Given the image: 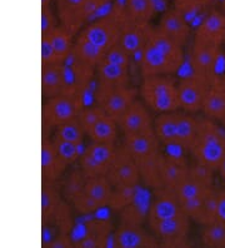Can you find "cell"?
Returning a JSON list of instances; mask_svg holds the SVG:
<instances>
[{
    "label": "cell",
    "mask_w": 225,
    "mask_h": 248,
    "mask_svg": "<svg viewBox=\"0 0 225 248\" xmlns=\"http://www.w3.org/2000/svg\"><path fill=\"white\" fill-rule=\"evenodd\" d=\"M141 77L173 76L184 62L183 46L165 35L158 28L150 31L140 52Z\"/></svg>",
    "instance_id": "cell-1"
},
{
    "label": "cell",
    "mask_w": 225,
    "mask_h": 248,
    "mask_svg": "<svg viewBox=\"0 0 225 248\" xmlns=\"http://www.w3.org/2000/svg\"><path fill=\"white\" fill-rule=\"evenodd\" d=\"M199 119L188 112L162 113L154 121V132L164 144L177 145L189 151L194 143Z\"/></svg>",
    "instance_id": "cell-2"
},
{
    "label": "cell",
    "mask_w": 225,
    "mask_h": 248,
    "mask_svg": "<svg viewBox=\"0 0 225 248\" xmlns=\"http://www.w3.org/2000/svg\"><path fill=\"white\" fill-rule=\"evenodd\" d=\"M189 152L195 162L218 170L225 155V129L209 118L199 119V127Z\"/></svg>",
    "instance_id": "cell-3"
},
{
    "label": "cell",
    "mask_w": 225,
    "mask_h": 248,
    "mask_svg": "<svg viewBox=\"0 0 225 248\" xmlns=\"http://www.w3.org/2000/svg\"><path fill=\"white\" fill-rule=\"evenodd\" d=\"M139 93L145 106L159 114L174 112L180 108L178 85L170 76L145 77Z\"/></svg>",
    "instance_id": "cell-4"
},
{
    "label": "cell",
    "mask_w": 225,
    "mask_h": 248,
    "mask_svg": "<svg viewBox=\"0 0 225 248\" xmlns=\"http://www.w3.org/2000/svg\"><path fill=\"white\" fill-rule=\"evenodd\" d=\"M124 19V8H114L110 14L90 23L79 34L85 36L89 42L106 52L109 48L120 42L121 24Z\"/></svg>",
    "instance_id": "cell-5"
},
{
    "label": "cell",
    "mask_w": 225,
    "mask_h": 248,
    "mask_svg": "<svg viewBox=\"0 0 225 248\" xmlns=\"http://www.w3.org/2000/svg\"><path fill=\"white\" fill-rule=\"evenodd\" d=\"M110 0H57L60 25L76 35L85 23Z\"/></svg>",
    "instance_id": "cell-6"
},
{
    "label": "cell",
    "mask_w": 225,
    "mask_h": 248,
    "mask_svg": "<svg viewBox=\"0 0 225 248\" xmlns=\"http://www.w3.org/2000/svg\"><path fill=\"white\" fill-rule=\"evenodd\" d=\"M136 89L129 85H109L99 83L95 91L96 106H99L118 123L126 109L136 99Z\"/></svg>",
    "instance_id": "cell-7"
},
{
    "label": "cell",
    "mask_w": 225,
    "mask_h": 248,
    "mask_svg": "<svg viewBox=\"0 0 225 248\" xmlns=\"http://www.w3.org/2000/svg\"><path fill=\"white\" fill-rule=\"evenodd\" d=\"M83 97L78 94L63 93L49 98L43 107V122L48 127H59L73 118H76L83 109Z\"/></svg>",
    "instance_id": "cell-8"
},
{
    "label": "cell",
    "mask_w": 225,
    "mask_h": 248,
    "mask_svg": "<svg viewBox=\"0 0 225 248\" xmlns=\"http://www.w3.org/2000/svg\"><path fill=\"white\" fill-rule=\"evenodd\" d=\"M118 147L110 143L91 142L79 157V166L88 178L106 177Z\"/></svg>",
    "instance_id": "cell-9"
},
{
    "label": "cell",
    "mask_w": 225,
    "mask_h": 248,
    "mask_svg": "<svg viewBox=\"0 0 225 248\" xmlns=\"http://www.w3.org/2000/svg\"><path fill=\"white\" fill-rule=\"evenodd\" d=\"M149 230L164 247H185L190 231V218L186 215L162 221H148Z\"/></svg>",
    "instance_id": "cell-10"
},
{
    "label": "cell",
    "mask_w": 225,
    "mask_h": 248,
    "mask_svg": "<svg viewBox=\"0 0 225 248\" xmlns=\"http://www.w3.org/2000/svg\"><path fill=\"white\" fill-rule=\"evenodd\" d=\"M210 82L193 73L192 76L180 79L178 83V97L180 108L188 113L200 112L207 97Z\"/></svg>",
    "instance_id": "cell-11"
},
{
    "label": "cell",
    "mask_w": 225,
    "mask_h": 248,
    "mask_svg": "<svg viewBox=\"0 0 225 248\" xmlns=\"http://www.w3.org/2000/svg\"><path fill=\"white\" fill-rule=\"evenodd\" d=\"M106 178L110 181L113 187L120 186H138L140 181L138 164L134 158L126 152L123 145L119 147L114 160L110 166Z\"/></svg>",
    "instance_id": "cell-12"
},
{
    "label": "cell",
    "mask_w": 225,
    "mask_h": 248,
    "mask_svg": "<svg viewBox=\"0 0 225 248\" xmlns=\"http://www.w3.org/2000/svg\"><path fill=\"white\" fill-rule=\"evenodd\" d=\"M159 245L158 238L149 234L141 224L121 223L113 236V246L117 248H153Z\"/></svg>",
    "instance_id": "cell-13"
},
{
    "label": "cell",
    "mask_w": 225,
    "mask_h": 248,
    "mask_svg": "<svg viewBox=\"0 0 225 248\" xmlns=\"http://www.w3.org/2000/svg\"><path fill=\"white\" fill-rule=\"evenodd\" d=\"M124 134H138L154 130V122L144 102L135 99L118 122Z\"/></svg>",
    "instance_id": "cell-14"
},
{
    "label": "cell",
    "mask_w": 225,
    "mask_h": 248,
    "mask_svg": "<svg viewBox=\"0 0 225 248\" xmlns=\"http://www.w3.org/2000/svg\"><path fill=\"white\" fill-rule=\"evenodd\" d=\"M220 48L222 46L194 40L192 49V67L194 74L211 82L215 78L214 70L219 61Z\"/></svg>",
    "instance_id": "cell-15"
},
{
    "label": "cell",
    "mask_w": 225,
    "mask_h": 248,
    "mask_svg": "<svg viewBox=\"0 0 225 248\" xmlns=\"http://www.w3.org/2000/svg\"><path fill=\"white\" fill-rule=\"evenodd\" d=\"M185 215L180 206L178 196L174 191L160 188L154 191V200L150 204L147 221H162L178 216Z\"/></svg>",
    "instance_id": "cell-16"
},
{
    "label": "cell",
    "mask_w": 225,
    "mask_h": 248,
    "mask_svg": "<svg viewBox=\"0 0 225 248\" xmlns=\"http://www.w3.org/2000/svg\"><path fill=\"white\" fill-rule=\"evenodd\" d=\"M151 31H153V27L150 25V23H139V21L132 20L126 16L125 12H124L119 44L130 55L140 53Z\"/></svg>",
    "instance_id": "cell-17"
},
{
    "label": "cell",
    "mask_w": 225,
    "mask_h": 248,
    "mask_svg": "<svg viewBox=\"0 0 225 248\" xmlns=\"http://www.w3.org/2000/svg\"><path fill=\"white\" fill-rule=\"evenodd\" d=\"M160 140L154 130L138 134H124L123 147L135 159L143 160L160 152Z\"/></svg>",
    "instance_id": "cell-18"
},
{
    "label": "cell",
    "mask_w": 225,
    "mask_h": 248,
    "mask_svg": "<svg viewBox=\"0 0 225 248\" xmlns=\"http://www.w3.org/2000/svg\"><path fill=\"white\" fill-rule=\"evenodd\" d=\"M225 39V14L211 10L195 31L194 40L222 46Z\"/></svg>",
    "instance_id": "cell-19"
},
{
    "label": "cell",
    "mask_w": 225,
    "mask_h": 248,
    "mask_svg": "<svg viewBox=\"0 0 225 248\" xmlns=\"http://www.w3.org/2000/svg\"><path fill=\"white\" fill-rule=\"evenodd\" d=\"M156 28L181 46H185L190 36V25L188 19L175 8L163 14L159 25Z\"/></svg>",
    "instance_id": "cell-20"
},
{
    "label": "cell",
    "mask_w": 225,
    "mask_h": 248,
    "mask_svg": "<svg viewBox=\"0 0 225 248\" xmlns=\"http://www.w3.org/2000/svg\"><path fill=\"white\" fill-rule=\"evenodd\" d=\"M207 118L220 121L225 117V78H214L209 84L207 97L201 108Z\"/></svg>",
    "instance_id": "cell-21"
},
{
    "label": "cell",
    "mask_w": 225,
    "mask_h": 248,
    "mask_svg": "<svg viewBox=\"0 0 225 248\" xmlns=\"http://www.w3.org/2000/svg\"><path fill=\"white\" fill-rule=\"evenodd\" d=\"M42 92L48 99L59 94L68 93L63 63L42 65Z\"/></svg>",
    "instance_id": "cell-22"
},
{
    "label": "cell",
    "mask_w": 225,
    "mask_h": 248,
    "mask_svg": "<svg viewBox=\"0 0 225 248\" xmlns=\"http://www.w3.org/2000/svg\"><path fill=\"white\" fill-rule=\"evenodd\" d=\"M68 168L61 158L58 155L55 147L50 140H43L42 142V177L43 181L51 182L55 181L63 176V173Z\"/></svg>",
    "instance_id": "cell-23"
},
{
    "label": "cell",
    "mask_w": 225,
    "mask_h": 248,
    "mask_svg": "<svg viewBox=\"0 0 225 248\" xmlns=\"http://www.w3.org/2000/svg\"><path fill=\"white\" fill-rule=\"evenodd\" d=\"M163 160H164V155L160 151L145 159L136 162L139 173H140V179L144 182L147 187L151 188L154 191L164 188L162 179Z\"/></svg>",
    "instance_id": "cell-24"
},
{
    "label": "cell",
    "mask_w": 225,
    "mask_h": 248,
    "mask_svg": "<svg viewBox=\"0 0 225 248\" xmlns=\"http://www.w3.org/2000/svg\"><path fill=\"white\" fill-rule=\"evenodd\" d=\"M110 222L95 221L88 224L87 233L83 238L74 243L75 247L79 248H103L108 243V237L111 232Z\"/></svg>",
    "instance_id": "cell-25"
},
{
    "label": "cell",
    "mask_w": 225,
    "mask_h": 248,
    "mask_svg": "<svg viewBox=\"0 0 225 248\" xmlns=\"http://www.w3.org/2000/svg\"><path fill=\"white\" fill-rule=\"evenodd\" d=\"M188 172H189V166H186L184 160L170 157V155H164L162 168V179L164 188L174 191L180 182L185 178Z\"/></svg>",
    "instance_id": "cell-26"
},
{
    "label": "cell",
    "mask_w": 225,
    "mask_h": 248,
    "mask_svg": "<svg viewBox=\"0 0 225 248\" xmlns=\"http://www.w3.org/2000/svg\"><path fill=\"white\" fill-rule=\"evenodd\" d=\"M95 72L98 74V80L103 84L109 85H128L129 83V68L109 63L104 59L96 65Z\"/></svg>",
    "instance_id": "cell-27"
},
{
    "label": "cell",
    "mask_w": 225,
    "mask_h": 248,
    "mask_svg": "<svg viewBox=\"0 0 225 248\" xmlns=\"http://www.w3.org/2000/svg\"><path fill=\"white\" fill-rule=\"evenodd\" d=\"M104 50H102L99 46H96L95 44L89 42L81 34H79L76 36V39L74 40V46H73L72 49V54L76 59H79L83 63L88 64V65L94 68H96V65L100 63V61L104 57Z\"/></svg>",
    "instance_id": "cell-28"
},
{
    "label": "cell",
    "mask_w": 225,
    "mask_h": 248,
    "mask_svg": "<svg viewBox=\"0 0 225 248\" xmlns=\"http://www.w3.org/2000/svg\"><path fill=\"white\" fill-rule=\"evenodd\" d=\"M113 189H114V187L110 183V181L104 176L88 178L87 183H85L84 192L100 208H103V207L109 206Z\"/></svg>",
    "instance_id": "cell-29"
},
{
    "label": "cell",
    "mask_w": 225,
    "mask_h": 248,
    "mask_svg": "<svg viewBox=\"0 0 225 248\" xmlns=\"http://www.w3.org/2000/svg\"><path fill=\"white\" fill-rule=\"evenodd\" d=\"M118 129H119V125H118L117 121L109 117L108 114H105L90 128L87 136L89 137L91 142L115 144L118 140Z\"/></svg>",
    "instance_id": "cell-30"
},
{
    "label": "cell",
    "mask_w": 225,
    "mask_h": 248,
    "mask_svg": "<svg viewBox=\"0 0 225 248\" xmlns=\"http://www.w3.org/2000/svg\"><path fill=\"white\" fill-rule=\"evenodd\" d=\"M211 188H213V186L207 185V183H204V182L188 172L185 178L178 185L174 192L179 201H189L205 196Z\"/></svg>",
    "instance_id": "cell-31"
},
{
    "label": "cell",
    "mask_w": 225,
    "mask_h": 248,
    "mask_svg": "<svg viewBox=\"0 0 225 248\" xmlns=\"http://www.w3.org/2000/svg\"><path fill=\"white\" fill-rule=\"evenodd\" d=\"M123 8L128 18L139 23H150L155 14L154 0H125Z\"/></svg>",
    "instance_id": "cell-32"
},
{
    "label": "cell",
    "mask_w": 225,
    "mask_h": 248,
    "mask_svg": "<svg viewBox=\"0 0 225 248\" xmlns=\"http://www.w3.org/2000/svg\"><path fill=\"white\" fill-rule=\"evenodd\" d=\"M45 35L49 36L60 63L64 62V59L72 53L75 35H73L70 31H66L65 28H63L61 25L57 27L54 31H51L50 33L45 34Z\"/></svg>",
    "instance_id": "cell-33"
},
{
    "label": "cell",
    "mask_w": 225,
    "mask_h": 248,
    "mask_svg": "<svg viewBox=\"0 0 225 248\" xmlns=\"http://www.w3.org/2000/svg\"><path fill=\"white\" fill-rule=\"evenodd\" d=\"M85 137H87V132H85L84 127L81 125L78 117L60 124L59 127H57L54 133V138L75 143L78 145L83 144Z\"/></svg>",
    "instance_id": "cell-34"
},
{
    "label": "cell",
    "mask_w": 225,
    "mask_h": 248,
    "mask_svg": "<svg viewBox=\"0 0 225 248\" xmlns=\"http://www.w3.org/2000/svg\"><path fill=\"white\" fill-rule=\"evenodd\" d=\"M201 242L209 248H225V222L216 221L203 226Z\"/></svg>",
    "instance_id": "cell-35"
},
{
    "label": "cell",
    "mask_w": 225,
    "mask_h": 248,
    "mask_svg": "<svg viewBox=\"0 0 225 248\" xmlns=\"http://www.w3.org/2000/svg\"><path fill=\"white\" fill-rule=\"evenodd\" d=\"M138 186H120L114 187L111 194L109 206L115 212H120L125 207L130 206L135 202V197L138 192Z\"/></svg>",
    "instance_id": "cell-36"
},
{
    "label": "cell",
    "mask_w": 225,
    "mask_h": 248,
    "mask_svg": "<svg viewBox=\"0 0 225 248\" xmlns=\"http://www.w3.org/2000/svg\"><path fill=\"white\" fill-rule=\"evenodd\" d=\"M88 177L85 176L83 170L80 168L72 170L69 173V176L66 177L65 182H64L63 187V196L66 201L72 202L75 197L79 196L80 193L84 192L85 183H87Z\"/></svg>",
    "instance_id": "cell-37"
},
{
    "label": "cell",
    "mask_w": 225,
    "mask_h": 248,
    "mask_svg": "<svg viewBox=\"0 0 225 248\" xmlns=\"http://www.w3.org/2000/svg\"><path fill=\"white\" fill-rule=\"evenodd\" d=\"M216 206H218V191H215L213 187L204 197L200 216H199L196 223L207 226V224L216 221Z\"/></svg>",
    "instance_id": "cell-38"
},
{
    "label": "cell",
    "mask_w": 225,
    "mask_h": 248,
    "mask_svg": "<svg viewBox=\"0 0 225 248\" xmlns=\"http://www.w3.org/2000/svg\"><path fill=\"white\" fill-rule=\"evenodd\" d=\"M53 144H54L58 155L61 158V160H63L66 166L74 164L76 160H79V157H80V155H79V147L80 145L59 140V138H54L53 140Z\"/></svg>",
    "instance_id": "cell-39"
},
{
    "label": "cell",
    "mask_w": 225,
    "mask_h": 248,
    "mask_svg": "<svg viewBox=\"0 0 225 248\" xmlns=\"http://www.w3.org/2000/svg\"><path fill=\"white\" fill-rule=\"evenodd\" d=\"M106 113L100 108L99 106H91V107H83V109L79 113L78 118L80 121L81 125L84 127L85 132H89V129L93 127L96 122L103 118Z\"/></svg>",
    "instance_id": "cell-40"
},
{
    "label": "cell",
    "mask_w": 225,
    "mask_h": 248,
    "mask_svg": "<svg viewBox=\"0 0 225 248\" xmlns=\"http://www.w3.org/2000/svg\"><path fill=\"white\" fill-rule=\"evenodd\" d=\"M130 57H132V55L126 52L123 46H120V44H117V46L109 48L108 50L104 53L103 59H104L105 62H109V63L118 64V65H123V67L129 68Z\"/></svg>",
    "instance_id": "cell-41"
},
{
    "label": "cell",
    "mask_w": 225,
    "mask_h": 248,
    "mask_svg": "<svg viewBox=\"0 0 225 248\" xmlns=\"http://www.w3.org/2000/svg\"><path fill=\"white\" fill-rule=\"evenodd\" d=\"M174 6L186 19H189L190 16H196L208 5L203 0H175Z\"/></svg>",
    "instance_id": "cell-42"
},
{
    "label": "cell",
    "mask_w": 225,
    "mask_h": 248,
    "mask_svg": "<svg viewBox=\"0 0 225 248\" xmlns=\"http://www.w3.org/2000/svg\"><path fill=\"white\" fill-rule=\"evenodd\" d=\"M70 203H72L74 209L79 215H89V213L95 212V211H98L100 208L85 192H83V193L75 197Z\"/></svg>",
    "instance_id": "cell-43"
},
{
    "label": "cell",
    "mask_w": 225,
    "mask_h": 248,
    "mask_svg": "<svg viewBox=\"0 0 225 248\" xmlns=\"http://www.w3.org/2000/svg\"><path fill=\"white\" fill-rule=\"evenodd\" d=\"M120 221L126 224H141L145 219V215L140 207L135 206L134 203L120 211Z\"/></svg>",
    "instance_id": "cell-44"
},
{
    "label": "cell",
    "mask_w": 225,
    "mask_h": 248,
    "mask_svg": "<svg viewBox=\"0 0 225 248\" xmlns=\"http://www.w3.org/2000/svg\"><path fill=\"white\" fill-rule=\"evenodd\" d=\"M40 54H42V65L46 64L60 63L58 59V55L55 53L53 44L48 35H42V48H40Z\"/></svg>",
    "instance_id": "cell-45"
},
{
    "label": "cell",
    "mask_w": 225,
    "mask_h": 248,
    "mask_svg": "<svg viewBox=\"0 0 225 248\" xmlns=\"http://www.w3.org/2000/svg\"><path fill=\"white\" fill-rule=\"evenodd\" d=\"M189 173L204 182V183H207V185L213 186V168L204 166V164L199 163V162H195L193 166H189Z\"/></svg>",
    "instance_id": "cell-46"
},
{
    "label": "cell",
    "mask_w": 225,
    "mask_h": 248,
    "mask_svg": "<svg viewBox=\"0 0 225 248\" xmlns=\"http://www.w3.org/2000/svg\"><path fill=\"white\" fill-rule=\"evenodd\" d=\"M57 27V19L51 12L50 6H42V35L49 34Z\"/></svg>",
    "instance_id": "cell-47"
},
{
    "label": "cell",
    "mask_w": 225,
    "mask_h": 248,
    "mask_svg": "<svg viewBox=\"0 0 225 248\" xmlns=\"http://www.w3.org/2000/svg\"><path fill=\"white\" fill-rule=\"evenodd\" d=\"M74 243L72 242V238L69 237L68 233L61 232L59 236L55 237L50 243H49L48 247L50 248H64V247H73Z\"/></svg>",
    "instance_id": "cell-48"
},
{
    "label": "cell",
    "mask_w": 225,
    "mask_h": 248,
    "mask_svg": "<svg viewBox=\"0 0 225 248\" xmlns=\"http://www.w3.org/2000/svg\"><path fill=\"white\" fill-rule=\"evenodd\" d=\"M216 219L225 222V189H220V191H218Z\"/></svg>",
    "instance_id": "cell-49"
},
{
    "label": "cell",
    "mask_w": 225,
    "mask_h": 248,
    "mask_svg": "<svg viewBox=\"0 0 225 248\" xmlns=\"http://www.w3.org/2000/svg\"><path fill=\"white\" fill-rule=\"evenodd\" d=\"M218 172H219L220 177H222V178L225 181V155H224V158H223V160H222V163H220L219 168H218Z\"/></svg>",
    "instance_id": "cell-50"
},
{
    "label": "cell",
    "mask_w": 225,
    "mask_h": 248,
    "mask_svg": "<svg viewBox=\"0 0 225 248\" xmlns=\"http://www.w3.org/2000/svg\"><path fill=\"white\" fill-rule=\"evenodd\" d=\"M51 0H42V6H49Z\"/></svg>",
    "instance_id": "cell-51"
},
{
    "label": "cell",
    "mask_w": 225,
    "mask_h": 248,
    "mask_svg": "<svg viewBox=\"0 0 225 248\" xmlns=\"http://www.w3.org/2000/svg\"><path fill=\"white\" fill-rule=\"evenodd\" d=\"M203 1H204V3L207 4V5H210V4H211V1H213V0H203Z\"/></svg>",
    "instance_id": "cell-52"
},
{
    "label": "cell",
    "mask_w": 225,
    "mask_h": 248,
    "mask_svg": "<svg viewBox=\"0 0 225 248\" xmlns=\"http://www.w3.org/2000/svg\"><path fill=\"white\" fill-rule=\"evenodd\" d=\"M223 13L225 14V0H223Z\"/></svg>",
    "instance_id": "cell-53"
},
{
    "label": "cell",
    "mask_w": 225,
    "mask_h": 248,
    "mask_svg": "<svg viewBox=\"0 0 225 248\" xmlns=\"http://www.w3.org/2000/svg\"><path fill=\"white\" fill-rule=\"evenodd\" d=\"M222 124H223V127H224V129H225V117L222 119Z\"/></svg>",
    "instance_id": "cell-54"
},
{
    "label": "cell",
    "mask_w": 225,
    "mask_h": 248,
    "mask_svg": "<svg viewBox=\"0 0 225 248\" xmlns=\"http://www.w3.org/2000/svg\"><path fill=\"white\" fill-rule=\"evenodd\" d=\"M223 44H224V46H225V39H224V43H223Z\"/></svg>",
    "instance_id": "cell-55"
}]
</instances>
